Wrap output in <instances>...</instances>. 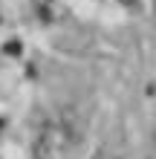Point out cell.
<instances>
[{
    "label": "cell",
    "instance_id": "cell-1",
    "mask_svg": "<svg viewBox=\"0 0 156 159\" xmlns=\"http://www.w3.org/2000/svg\"><path fill=\"white\" fill-rule=\"evenodd\" d=\"M75 136H78L75 121H72L67 113H55V116L43 119L38 125L32 153H35V159H61L72 148Z\"/></svg>",
    "mask_w": 156,
    "mask_h": 159
},
{
    "label": "cell",
    "instance_id": "cell-2",
    "mask_svg": "<svg viewBox=\"0 0 156 159\" xmlns=\"http://www.w3.org/2000/svg\"><path fill=\"white\" fill-rule=\"evenodd\" d=\"M122 3H127V6H136V3H139V0H122Z\"/></svg>",
    "mask_w": 156,
    "mask_h": 159
}]
</instances>
